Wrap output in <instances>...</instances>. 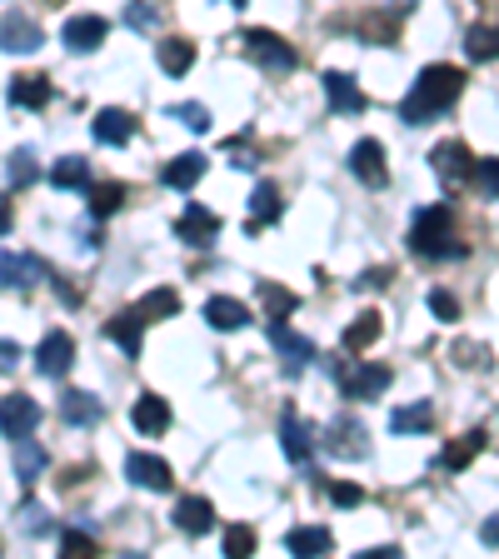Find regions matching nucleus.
Here are the masks:
<instances>
[{
    "instance_id": "obj_1",
    "label": "nucleus",
    "mask_w": 499,
    "mask_h": 559,
    "mask_svg": "<svg viewBox=\"0 0 499 559\" xmlns=\"http://www.w3.org/2000/svg\"><path fill=\"white\" fill-rule=\"evenodd\" d=\"M460 91H465V75H460L454 66H425V70H419V81L409 85L405 105H400V116H405L409 126L440 120L444 110L460 100Z\"/></svg>"
},
{
    "instance_id": "obj_2",
    "label": "nucleus",
    "mask_w": 499,
    "mask_h": 559,
    "mask_svg": "<svg viewBox=\"0 0 499 559\" xmlns=\"http://www.w3.org/2000/svg\"><path fill=\"white\" fill-rule=\"evenodd\" d=\"M409 250L419 260H460L465 255V240H460V225H454L450 205H425L415 210L409 221Z\"/></svg>"
},
{
    "instance_id": "obj_3",
    "label": "nucleus",
    "mask_w": 499,
    "mask_h": 559,
    "mask_svg": "<svg viewBox=\"0 0 499 559\" xmlns=\"http://www.w3.org/2000/svg\"><path fill=\"white\" fill-rule=\"evenodd\" d=\"M240 40H245V56L256 60L265 75H290V70L300 66L295 46L290 40H280L275 31H240Z\"/></svg>"
},
{
    "instance_id": "obj_4",
    "label": "nucleus",
    "mask_w": 499,
    "mask_h": 559,
    "mask_svg": "<svg viewBox=\"0 0 499 559\" xmlns=\"http://www.w3.org/2000/svg\"><path fill=\"white\" fill-rule=\"evenodd\" d=\"M390 380H395V374L384 370V365H365V360H355V355L335 365L340 395H349V400H380L384 390H390Z\"/></svg>"
},
{
    "instance_id": "obj_5",
    "label": "nucleus",
    "mask_w": 499,
    "mask_h": 559,
    "mask_svg": "<svg viewBox=\"0 0 499 559\" xmlns=\"http://www.w3.org/2000/svg\"><path fill=\"white\" fill-rule=\"evenodd\" d=\"M430 165H435V175H440L444 190L470 186V175H475V155H470L465 140H440V145L430 151Z\"/></svg>"
},
{
    "instance_id": "obj_6",
    "label": "nucleus",
    "mask_w": 499,
    "mask_h": 559,
    "mask_svg": "<svg viewBox=\"0 0 499 559\" xmlns=\"http://www.w3.org/2000/svg\"><path fill=\"white\" fill-rule=\"evenodd\" d=\"M320 440H325V450L335 454V460H365V454H370L365 425L355 415H335V419H330V430L320 435Z\"/></svg>"
},
{
    "instance_id": "obj_7",
    "label": "nucleus",
    "mask_w": 499,
    "mask_h": 559,
    "mask_svg": "<svg viewBox=\"0 0 499 559\" xmlns=\"http://www.w3.org/2000/svg\"><path fill=\"white\" fill-rule=\"evenodd\" d=\"M280 444H285V460L300 469H310L314 460V425L305 415H295V409H285L280 415Z\"/></svg>"
},
{
    "instance_id": "obj_8",
    "label": "nucleus",
    "mask_w": 499,
    "mask_h": 559,
    "mask_svg": "<svg viewBox=\"0 0 499 559\" xmlns=\"http://www.w3.org/2000/svg\"><path fill=\"white\" fill-rule=\"evenodd\" d=\"M349 170L355 180L370 190H384L390 186V165H384V145L380 140H355V151H349Z\"/></svg>"
},
{
    "instance_id": "obj_9",
    "label": "nucleus",
    "mask_w": 499,
    "mask_h": 559,
    "mask_svg": "<svg viewBox=\"0 0 499 559\" xmlns=\"http://www.w3.org/2000/svg\"><path fill=\"white\" fill-rule=\"evenodd\" d=\"M175 235L190 245V250H210L215 235H221V215L205 205H186L180 210V221H175Z\"/></svg>"
},
{
    "instance_id": "obj_10",
    "label": "nucleus",
    "mask_w": 499,
    "mask_h": 559,
    "mask_svg": "<svg viewBox=\"0 0 499 559\" xmlns=\"http://www.w3.org/2000/svg\"><path fill=\"white\" fill-rule=\"evenodd\" d=\"M70 365H75V340L66 330H50L40 340V349H35V370L46 374V380H60V374H70Z\"/></svg>"
},
{
    "instance_id": "obj_11",
    "label": "nucleus",
    "mask_w": 499,
    "mask_h": 559,
    "mask_svg": "<svg viewBox=\"0 0 499 559\" xmlns=\"http://www.w3.org/2000/svg\"><path fill=\"white\" fill-rule=\"evenodd\" d=\"M320 81H325V100H330V110H335V116H360V110H365V91L355 85V75H349V70H325Z\"/></svg>"
},
{
    "instance_id": "obj_12",
    "label": "nucleus",
    "mask_w": 499,
    "mask_h": 559,
    "mask_svg": "<svg viewBox=\"0 0 499 559\" xmlns=\"http://www.w3.org/2000/svg\"><path fill=\"white\" fill-rule=\"evenodd\" d=\"M60 35H66V46L75 50V56H91V50L105 46V35H110V21H105V15H70Z\"/></svg>"
},
{
    "instance_id": "obj_13",
    "label": "nucleus",
    "mask_w": 499,
    "mask_h": 559,
    "mask_svg": "<svg viewBox=\"0 0 499 559\" xmlns=\"http://www.w3.org/2000/svg\"><path fill=\"white\" fill-rule=\"evenodd\" d=\"M35 419H40L35 400L21 395V390H11V395H5V405H0V430H5V440H25V435L35 430Z\"/></svg>"
},
{
    "instance_id": "obj_14",
    "label": "nucleus",
    "mask_w": 499,
    "mask_h": 559,
    "mask_svg": "<svg viewBox=\"0 0 499 559\" xmlns=\"http://www.w3.org/2000/svg\"><path fill=\"white\" fill-rule=\"evenodd\" d=\"M270 345L280 349V365L290 374H300L305 365L314 360V340H305V335H295V330H285V320L280 325H270Z\"/></svg>"
},
{
    "instance_id": "obj_15",
    "label": "nucleus",
    "mask_w": 499,
    "mask_h": 559,
    "mask_svg": "<svg viewBox=\"0 0 499 559\" xmlns=\"http://www.w3.org/2000/svg\"><path fill=\"white\" fill-rule=\"evenodd\" d=\"M175 530L190 539L210 535V530H215V504H210L205 495H186V500L175 504Z\"/></svg>"
},
{
    "instance_id": "obj_16",
    "label": "nucleus",
    "mask_w": 499,
    "mask_h": 559,
    "mask_svg": "<svg viewBox=\"0 0 499 559\" xmlns=\"http://www.w3.org/2000/svg\"><path fill=\"white\" fill-rule=\"evenodd\" d=\"M145 325H151V320H145V314H140L135 305H130V310H120L116 320L105 325V335L116 340V345L126 349L130 360H140V349H145Z\"/></svg>"
},
{
    "instance_id": "obj_17",
    "label": "nucleus",
    "mask_w": 499,
    "mask_h": 559,
    "mask_svg": "<svg viewBox=\"0 0 499 559\" xmlns=\"http://www.w3.org/2000/svg\"><path fill=\"white\" fill-rule=\"evenodd\" d=\"M100 415H105V405H100V395H91V390H66V395H60V419L75 425V430L100 425Z\"/></svg>"
},
{
    "instance_id": "obj_18",
    "label": "nucleus",
    "mask_w": 499,
    "mask_h": 559,
    "mask_svg": "<svg viewBox=\"0 0 499 559\" xmlns=\"http://www.w3.org/2000/svg\"><path fill=\"white\" fill-rule=\"evenodd\" d=\"M130 425H135V435H165V430H170V405H165L161 395H151V390H145V395L130 405Z\"/></svg>"
},
{
    "instance_id": "obj_19",
    "label": "nucleus",
    "mask_w": 499,
    "mask_h": 559,
    "mask_svg": "<svg viewBox=\"0 0 499 559\" xmlns=\"http://www.w3.org/2000/svg\"><path fill=\"white\" fill-rule=\"evenodd\" d=\"M126 475L135 479V485L155 489V495H165V489H170V465H165L161 454H130V460H126Z\"/></svg>"
},
{
    "instance_id": "obj_20",
    "label": "nucleus",
    "mask_w": 499,
    "mask_h": 559,
    "mask_svg": "<svg viewBox=\"0 0 499 559\" xmlns=\"http://www.w3.org/2000/svg\"><path fill=\"white\" fill-rule=\"evenodd\" d=\"M91 130H95V140H100V145H126V140L135 135V116L110 105V110H100V116L91 120Z\"/></svg>"
},
{
    "instance_id": "obj_21",
    "label": "nucleus",
    "mask_w": 499,
    "mask_h": 559,
    "mask_svg": "<svg viewBox=\"0 0 499 559\" xmlns=\"http://www.w3.org/2000/svg\"><path fill=\"white\" fill-rule=\"evenodd\" d=\"M200 175H205V155H200V151H186V155H175V160L165 165L161 180H165L170 190H195Z\"/></svg>"
},
{
    "instance_id": "obj_22",
    "label": "nucleus",
    "mask_w": 499,
    "mask_h": 559,
    "mask_svg": "<svg viewBox=\"0 0 499 559\" xmlns=\"http://www.w3.org/2000/svg\"><path fill=\"white\" fill-rule=\"evenodd\" d=\"M50 95H56L50 75H15L11 81V105H25V110H46Z\"/></svg>"
},
{
    "instance_id": "obj_23",
    "label": "nucleus",
    "mask_w": 499,
    "mask_h": 559,
    "mask_svg": "<svg viewBox=\"0 0 499 559\" xmlns=\"http://www.w3.org/2000/svg\"><path fill=\"white\" fill-rule=\"evenodd\" d=\"M485 450V430H470L465 440H454V444H444L440 454H435V465L440 469H450V475H460V469H470V460Z\"/></svg>"
},
{
    "instance_id": "obj_24",
    "label": "nucleus",
    "mask_w": 499,
    "mask_h": 559,
    "mask_svg": "<svg viewBox=\"0 0 499 559\" xmlns=\"http://www.w3.org/2000/svg\"><path fill=\"white\" fill-rule=\"evenodd\" d=\"M11 469L21 485H31V479H40V469H46V450L25 435V440H11Z\"/></svg>"
},
{
    "instance_id": "obj_25",
    "label": "nucleus",
    "mask_w": 499,
    "mask_h": 559,
    "mask_svg": "<svg viewBox=\"0 0 499 559\" xmlns=\"http://www.w3.org/2000/svg\"><path fill=\"white\" fill-rule=\"evenodd\" d=\"M155 60H161L165 75H186L195 66V46H190L186 35H165L161 46H155Z\"/></svg>"
},
{
    "instance_id": "obj_26",
    "label": "nucleus",
    "mask_w": 499,
    "mask_h": 559,
    "mask_svg": "<svg viewBox=\"0 0 499 559\" xmlns=\"http://www.w3.org/2000/svg\"><path fill=\"white\" fill-rule=\"evenodd\" d=\"M5 56H31V50H40V31H35V21H25V15H5Z\"/></svg>"
},
{
    "instance_id": "obj_27",
    "label": "nucleus",
    "mask_w": 499,
    "mask_h": 559,
    "mask_svg": "<svg viewBox=\"0 0 499 559\" xmlns=\"http://www.w3.org/2000/svg\"><path fill=\"white\" fill-rule=\"evenodd\" d=\"M280 215H285V200H280V190L270 186V180H260L256 195H250V230H260V225H275Z\"/></svg>"
},
{
    "instance_id": "obj_28",
    "label": "nucleus",
    "mask_w": 499,
    "mask_h": 559,
    "mask_svg": "<svg viewBox=\"0 0 499 559\" xmlns=\"http://www.w3.org/2000/svg\"><path fill=\"white\" fill-rule=\"evenodd\" d=\"M285 545H290L295 555L320 559V555H330V549H335V539H330L325 524H300V530H290V535H285Z\"/></svg>"
},
{
    "instance_id": "obj_29",
    "label": "nucleus",
    "mask_w": 499,
    "mask_h": 559,
    "mask_svg": "<svg viewBox=\"0 0 499 559\" xmlns=\"http://www.w3.org/2000/svg\"><path fill=\"white\" fill-rule=\"evenodd\" d=\"M50 180H56V190H91V160L85 155H60Z\"/></svg>"
},
{
    "instance_id": "obj_30",
    "label": "nucleus",
    "mask_w": 499,
    "mask_h": 559,
    "mask_svg": "<svg viewBox=\"0 0 499 559\" xmlns=\"http://www.w3.org/2000/svg\"><path fill=\"white\" fill-rule=\"evenodd\" d=\"M0 270H5V290H31L35 280H40V260H35V255H15V250H5Z\"/></svg>"
},
{
    "instance_id": "obj_31",
    "label": "nucleus",
    "mask_w": 499,
    "mask_h": 559,
    "mask_svg": "<svg viewBox=\"0 0 499 559\" xmlns=\"http://www.w3.org/2000/svg\"><path fill=\"white\" fill-rule=\"evenodd\" d=\"M205 320L215 330H245L250 325V310H245L240 300H230V295H215V300L205 305Z\"/></svg>"
},
{
    "instance_id": "obj_32",
    "label": "nucleus",
    "mask_w": 499,
    "mask_h": 559,
    "mask_svg": "<svg viewBox=\"0 0 499 559\" xmlns=\"http://www.w3.org/2000/svg\"><path fill=\"white\" fill-rule=\"evenodd\" d=\"M435 425V409L419 400V405H405V409H395L390 415V435H425Z\"/></svg>"
},
{
    "instance_id": "obj_33",
    "label": "nucleus",
    "mask_w": 499,
    "mask_h": 559,
    "mask_svg": "<svg viewBox=\"0 0 499 559\" xmlns=\"http://www.w3.org/2000/svg\"><path fill=\"white\" fill-rule=\"evenodd\" d=\"M465 56L470 60H499V25H470V35H465Z\"/></svg>"
},
{
    "instance_id": "obj_34",
    "label": "nucleus",
    "mask_w": 499,
    "mask_h": 559,
    "mask_svg": "<svg viewBox=\"0 0 499 559\" xmlns=\"http://www.w3.org/2000/svg\"><path fill=\"white\" fill-rule=\"evenodd\" d=\"M135 310L145 314V320H170V314H180V295H175L170 285H161V290L140 295V300H135Z\"/></svg>"
},
{
    "instance_id": "obj_35",
    "label": "nucleus",
    "mask_w": 499,
    "mask_h": 559,
    "mask_svg": "<svg viewBox=\"0 0 499 559\" xmlns=\"http://www.w3.org/2000/svg\"><path fill=\"white\" fill-rule=\"evenodd\" d=\"M470 190H475L479 200H499V155H485V160H475Z\"/></svg>"
},
{
    "instance_id": "obj_36",
    "label": "nucleus",
    "mask_w": 499,
    "mask_h": 559,
    "mask_svg": "<svg viewBox=\"0 0 499 559\" xmlns=\"http://www.w3.org/2000/svg\"><path fill=\"white\" fill-rule=\"evenodd\" d=\"M120 205H126V186H116V180H105V186H91V215H95V221L116 215Z\"/></svg>"
},
{
    "instance_id": "obj_37",
    "label": "nucleus",
    "mask_w": 499,
    "mask_h": 559,
    "mask_svg": "<svg viewBox=\"0 0 499 559\" xmlns=\"http://www.w3.org/2000/svg\"><path fill=\"white\" fill-rule=\"evenodd\" d=\"M35 151H11V160H5V186L11 190H25V186H35Z\"/></svg>"
},
{
    "instance_id": "obj_38",
    "label": "nucleus",
    "mask_w": 499,
    "mask_h": 559,
    "mask_svg": "<svg viewBox=\"0 0 499 559\" xmlns=\"http://www.w3.org/2000/svg\"><path fill=\"white\" fill-rule=\"evenodd\" d=\"M375 335H380V314H370V310H365L360 320H355V325L345 330V355H360V349L370 345Z\"/></svg>"
},
{
    "instance_id": "obj_39",
    "label": "nucleus",
    "mask_w": 499,
    "mask_h": 559,
    "mask_svg": "<svg viewBox=\"0 0 499 559\" xmlns=\"http://www.w3.org/2000/svg\"><path fill=\"white\" fill-rule=\"evenodd\" d=\"M260 300H265V314H270V325H280V320H285V314L295 310V295L290 290H280V285H260Z\"/></svg>"
},
{
    "instance_id": "obj_40",
    "label": "nucleus",
    "mask_w": 499,
    "mask_h": 559,
    "mask_svg": "<svg viewBox=\"0 0 499 559\" xmlns=\"http://www.w3.org/2000/svg\"><path fill=\"white\" fill-rule=\"evenodd\" d=\"M250 549H256V530H250V524H230V530H225V555L245 559Z\"/></svg>"
},
{
    "instance_id": "obj_41",
    "label": "nucleus",
    "mask_w": 499,
    "mask_h": 559,
    "mask_svg": "<svg viewBox=\"0 0 499 559\" xmlns=\"http://www.w3.org/2000/svg\"><path fill=\"white\" fill-rule=\"evenodd\" d=\"M430 310H435V320H444V325L460 320V300H454L450 290H430Z\"/></svg>"
},
{
    "instance_id": "obj_42",
    "label": "nucleus",
    "mask_w": 499,
    "mask_h": 559,
    "mask_svg": "<svg viewBox=\"0 0 499 559\" xmlns=\"http://www.w3.org/2000/svg\"><path fill=\"white\" fill-rule=\"evenodd\" d=\"M155 21H161V15H155V5H145V0H130V5H126V25H130V31H151Z\"/></svg>"
},
{
    "instance_id": "obj_43",
    "label": "nucleus",
    "mask_w": 499,
    "mask_h": 559,
    "mask_svg": "<svg viewBox=\"0 0 499 559\" xmlns=\"http://www.w3.org/2000/svg\"><path fill=\"white\" fill-rule=\"evenodd\" d=\"M60 549H66V555H75V559H85V555H95V539L81 535V530H60Z\"/></svg>"
},
{
    "instance_id": "obj_44",
    "label": "nucleus",
    "mask_w": 499,
    "mask_h": 559,
    "mask_svg": "<svg viewBox=\"0 0 499 559\" xmlns=\"http://www.w3.org/2000/svg\"><path fill=\"white\" fill-rule=\"evenodd\" d=\"M175 120H186L195 135H205V130H210V110H205V105H195V100L180 105V110H175Z\"/></svg>"
},
{
    "instance_id": "obj_45",
    "label": "nucleus",
    "mask_w": 499,
    "mask_h": 559,
    "mask_svg": "<svg viewBox=\"0 0 499 559\" xmlns=\"http://www.w3.org/2000/svg\"><path fill=\"white\" fill-rule=\"evenodd\" d=\"M330 500L345 504V510H349V504H360V500H365V489H360V485H349V479H335V485H330Z\"/></svg>"
},
{
    "instance_id": "obj_46",
    "label": "nucleus",
    "mask_w": 499,
    "mask_h": 559,
    "mask_svg": "<svg viewBox=\"0 0 499 559\" xmlns=\"http://www.w3.org/2000/svg\"><path fill=\"white\" fill-rule=\"evenodd\" d=\"M21 514H25V535H46V520H40V504H31V500H25V504H21Z\"/></svg>"
},
{
    "instance_id": "obj_47",
    "label": "nucleus",
    "mask_w": 499,
    "mask_h": 559,
    "mask_svg": "<svg viewBox=\"0 0 499 559\" xmlns=\"http://www.w3.org/2000/svg\"><path fill=\"white\" fill-rule=\"evenodd\" d=\"M355 285H360V290H375V285H380V290H384V285H390V270H365Z\"/></svg>"
},
{
    "instance_id": "obj_48",
    "label": "nucleus",
    "mask_w": 499,
    "mask_h": 559,
    "mask_svg": "<svg viewBox=\"0 0 499 559\" xmlns=\"http://www.w3.org/2000/svg\"><path fill=\"white\" fill-rule=\"evenodd\" d=\"M454 360H465V365H485V349H479V345H465V349L454 345Z\"/></svg>"
},
{
    "instance_id": "obj_49",
    "label": "nucleus",
    "mask_w": 499,
    "mask_h": 559,
    "mask_svg": "<svg viewBox=\"0 0 499 559\" xmlns=\"http://www.w3.org/2000/svg\"><path fill=\"white\" fill-rule=\"evenodd\" d=\"M15 355H21L15 340H5V345H0V370H15Z\"/></svg>"
},
{
    "instance_id": "obj_50",
    "label": "nucleus",
    "mask_w": 499,
    "mask_h": 559,
    "mask_svg": "<svg viewBox=\"0 0 499 559\" xmlns=\"http://www.w3.org/2000/svg\"><path fill=\"white\" fill-rule=\"evenodd\" d=\"M479 539H485V545H489V549H495V545H499V514H495V520H485V530H479Z\"/></svg>"
},
{
    "instance_id": "obj_51",
    "label": "nucleus",
    "mask_w": 499,
    "mask_h": 559,
    "mask_svg": "<svg viewBox=\"0 0 499 559\" xmlns=\"http://www.w3.org/2000/svg\"><path fill=\"white\" fill-rule=\"evenodd\" d=\"M230 5H245V0H230Z\"/></svg>"
}]
</instances>
